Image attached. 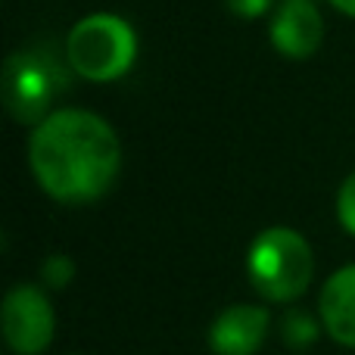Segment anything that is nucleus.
Returning <instances> with one entry per match:
<instances>
[{
	"label": "nucleus",
	"mask_w": 355,
	"mask_h": 355,
	"mask_svg": "<svg viewBox=\"0 0 355 355\" xmlns=\"http://www.w3.org/2000/svg\"><path fill=\"white\" fill-rule=\"evenodd\" d=\"M28 166L50 200L85 206L116 184L122 144L116 128L97 112L56 110L31 131Z\"/></svg>",
	"instance_id": "f257e3e1"
},
{
	"label": "nucleus",
	"mask_w": 355,
	"mask_h": 355,
	"mask_svg": "<svg viewBox=\"0 0 355 355\" xmlns=\"http://www.w3.org/2000/svg\"><path fill=\"white\" fill-rule=\"evenodd\" d=\"M246 275L256 293L268 302H293L309 290L315 256L309 240L293 227H265L246 250Z\"/></svg>",
	"instance_id": "f03ea898"
},
{
	"label": "nucleus",
	"mask_w": 355,
	"mask_h": 355,
	"mask_svg": "<svg viewBox=\"0 0 355 355\" xmlns=\"http://www.w3.org/2000/svg\"><path fill=\"white\" fill-rule=\"evenodd\" d=\"M137 60V35L116 12H91L66 35V62L87 81H116L131 72Z\"/></svg>",
	"instance_id": "7ed1b4c3"
},
{
	"label": "nucleus",
	"mask_w": 355,
	"mask_h": 355,
	"mask_svg": "<svg viewBox=\"0 0 355 355\" xmlns=\"http://www.w3.org/2000/svg\"><path fill=\"white\" fill-rule=\"evenodd\" d=\"M62 87L66 69L60 60H53V53L19 50L3 66V106L22 125H41Z\"/></svg>",
	"instance_id": "20e7f679"
},
{
	"label": "nucleus",
	"mask_w": 355,
	"mask_h": 355,
	"mask_svg": "<svg viewBox=\"0 0 355 355\" xmlns=\"http://www.w3.org/2000/svg\"><path fill=\"white\" fill-rule=\"evenodd\" d=\"M3 340L16 355H41L53 343L56 312L41 284H16L3 296Z\"/></svg>",
	"instance_id": "39448f33"
},
{
	"label": "nucleus",
	"mask_w": 355,
	"mask_h": 355,
	"mask_svg": "<svg viewBox=\"0 0 355 355\" xmlns=\"http://www.w3.org/2000/svg\"><path fill=\"white\" fill-rule=\"evenodd\" d=\"M271 47L290 60H306L324 41V19L312 0H284L268 22Z\"/></svg>",
	"instance_id": "423d86ee"
},
{
	"label": "nucleus",
	"mask_w": 355,
	"mask_h": 355,
	"mask_svg": "<svg viewBox=\"0 0 355 355\" xmlns=\"http://www.w3.org/2000/svg\"><path fill=\"white\" fill-rule=\"evenodd\" d=\"M271 331V315L262 306L237 302L215 315L209 327V349L215 355H256Z\"/></svg>",
	"instance_id": "0eeeda50"
},
{
	"label": "nucleus",
	"mask_w": 355,
	"mask_h": 355,
	"mask_svg": "<svg viewBox=\"0 0 355 355\" xmlns=\"http://www.w3.org/2000/svg\"><path fill=\"white\" fill-rule=\"evenodd\" d=\"M318 315L327 337L355 349V265H343L324 281Z\"/></svg>",
	"instance_id": "6e6552de"
},
{
	"label": "nucleus",
	"mask_w": 355,
	"mask_h": 355,
	"mask_svg": "<svg viewBox=\"0 0 355 355\" xmlns=\"http://www.w3.org/2000/svg\"><path fill=\"white\" fill-rule=\"evenodd\" d=\"M281 337L290 349H309V346L321 337V324L309 312L290 309V312L281 318Z\"/></svg>",
	"instance_id": "1a4fd4ad"
},
{
	"label": "nucleus",
	"mask_w": 355,
	"mask_h": 355,
	"mask_svg": "<svg viewBox=\"0 0 355 355\" xmlns=\"http://www.w3.org/2000/svg\"><path fill=\"white\" fill-rule=\"evenodd\" d=\"M75 277V262L62 252H53V256L44 259L41 265V287L44 290H62L69 287Z\"/></svg>",
	"instance_id": "9d476101"
},
{
	"label": "nucleus",
	"mask_w": 355,
	"mask_h": 355,
	"mask_svg": "<svg viewBox=\"0 0 355 355\" xmlns=\"http://www.w3.org/2000/svg\"><path fill=\"white\" fill-rule=\"evenodd\" d=\"M337 218L343 225L346 234L355 237V172L340 184V193H337Z\"/></svg>",
	"instance_id": "9b49d317"
},
{
	"label": "nucleus",
	"mask_w": 355,
	"mask_h": 355,
	"mask_svg": "<svg viewBox=\"0 0 355 355\" xmlns=\"http://www.w3.org/2000/svg\"><path fill=\"white\" fill-rule=\"evenodd\" d=\"M225 3H227V10H231L234 16L259 19V16H265V12L271 10V3H275V0H225Z\"/></svg>",
	"instance_id": "f8f14e48"
},
{
	"label": "nucleus",
	"mask_w": 355,
	"mask_h": 355,
	"mask_svg": "<svg viewBox=\"0 0 355 355\" xmlns=\"http://www.w3.org/2000/svg\"><path fill=\"white\" fill-rule=\"evenodd\" d=\"M334 6H337L340 12H346V16H355V0H331Z\"/></svg>",
	"instance_id": "ddd939ff"
}]
</instances>
